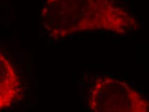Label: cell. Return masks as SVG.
<instances>
[{"label":"cell","instance_id":"1","mask_svg":"<svg viewBox=\"0 0 149 112\" xmlns=\"http://www.w3.org/2000/svg\"><path fill=\"white\" fill-rule=\"evenodd\" d=\"M41 20L54 39L97 31L126 35L141 28L137 19L115 0H46Z\"/></svg>","mask_w":149,"mask_h":112},{"label":"cell","instance_id":"2","mask_svg":"<svg viewBox=\"0 0 149 112\" xmlns=\"http://www.w3.org/2000/svg\"><path fill=\"white\" fill-rule=\"evenodd\" d=\"M88 102L91 112H149L147 101L137 90L111 77L96 80Z\"/></svg>","mask_w":149,"mask_h":112},{"label":"cell","instance_id":"3","mask_svg":"<svg viewBox=\"0 0 149 112\" xmlns=\"http://www.w3.org/2000/svg\"><path fill=\"white\" fill-rule=\"evenodd\" d=\"M21 91L16 70L10 61L0 54V111L10 107L19 97Z\"/></svg>","mask_w":149,"mask_h":112}]
</instances>
